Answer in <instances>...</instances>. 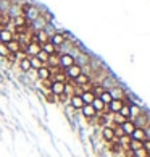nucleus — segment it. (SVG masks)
<instances>
[{"instance_id":"30","label":"nucleus","mask_w":150,"mask_h":157,"mask_svg":"<svg viewBox=\"0 0 150 157\" xmlns=\"http://www.w3.org/2000/svg\"><path fill=\"white\" fill-rule=\"evenodd\" d=\"M95 118H97V123L102 125V128L107 126V115H97Z\"/></svg>"},{"instance_id":"9","label":"nucleus","mask_w":150,"mask_h":157,"mask_svg":"<svg viewBox=\"0 0 150 157\" xmlns=\"http://www.w3.org/2000/svg\"><path fill=\"white\" fill-rule=\"evenodd\" d=\"M136 126H137V123L134 120H126L123 125H121V128H123V131H124V135H128V136H131L132 135V131L136 130Z\"/></svg>"},{"instance_id":"22","label":"nucleus","mask_w":150,"mask_h":157,"mask_svg":"<svg viewBox=\"0 0 150 157\" xmlns=\"http://www.w3.org/2000/svg\"><path fill=\"white\" fill-rule=\"evenodd\" d=\"M27 59H29V63H31V70H39L45 65V63H42L37 57H27Z\"/></svg>"},{"instance_id":"3","label":"nucleus","mask_w":150,"mask_h":157,"mask_svg":"<svg viewBox=\"0 0 150 157\" xmlns=\"http://www.w3.org/2000/svg\"><path fill=\"white\" fill-rule=\"evenodd\" d=\"M65 86H66V83H63V81H52V84H50V92L53 96H57V97H60V96H63L65 94Z\"/></svg>"},{"instance_id":"31","label":"nucleus","mask_w":150,"mask_h":157,"mask_svg":"<svg viewBox=\"0 0 150 157\" xmlns=\"http://www.w3.org/2000/svg\"><path fill=\"white\" fill-rule=\"evenodd\" d=\"M113 131H115V138L124 136V131H123V128H121V126H115V128H113Z\"/></svg>"},{"instance_id":"15","label":"nucleus","mask_w":150,"mask_h":157,"mask_svg":"<svg viewBox=\"0 0 150 157\" xmlns=\"http://www.w3.org/2000/svg\"><path fill=\"white\" fill-rule=\"evenodd\" d=\"M102 136L103 139H107V141H113L115 139V131H113V128L112 126H103L102 128Z\"/></svg>"},{"instance_id":"27","label":"nucleus","mask_w":150,"mask_h":157,"mask_svg":"<svg viewBox=\"0 0 150 157\" xmlns=\"http://www.w3.org/2000/svg\"><path fill=\"white\" fill-rule=\"evenodd\" d=\"M10 54V50L7 47V44H3V42H0V57H3V59H7Z\"/></svg>"},{"instance_id":"4","label":"nucleus","mask_w":150,"mask_h":157,"mask_svg":"<svg viewBox=\"0 0 150 157\" xmlns=\"http://www.w3.org/2000/svg\"><path fill=\"white\" fill-rule=\"evenodd\" d=\"M40 50H42L40 44H37L36 40H31V42L24 47V54H26V57H36Z\"/></svg>"},{"instance_id":"8","label":"nucleus","mask_w":150,"mask_h":157,"mask_svg":"<svg viewBox=\"0 0 150 157\" xmlns=\"http://www.w3.org/2000/svg\"><path fill=\"white\" fill-rule=\"evenodd\" d=\"M131 139H136V141H145L147 139V131L145 128H141V126H136V130L132 131Z\"/></svg>"},{"instance_id":"6","label":"nucleus","mask_w":150,"mask_h":157,"mask_svg":"<svg viewBox=\"0 0 150 157\" xmlns=\"http://www.w3.org/2000/svg\"><path fill=\"white\" fill-rule=\"evenodd\" d=\"M123 105H124V104H123V99H119V97H118V99H116V97H113V101L107 105V109L110 110V113H118Z\"/></svg>"},{"instance_id":"34","label":"nucleus","mask_w":150,"mask_h":157,"mask_svg":"<svg viewBox=\"0 0 150 157\" xmlns=\"http://www.w3.org/2000/svg\"><path fill=\"white\" fill-rule=\"evenodd\" d=\"M142 149H145L147 152L150 154V139H145V141H142Z\"/></svg>"},{"instance_id":"26","label":"nucleus","mask_w":150,"mask_h":157,"mask_svg":"<svg viewBox=\"0 0 150 157\" xmlns=\"http://www.w3.org/2000/svg\"><path fill=\"white\" fill-rule=\"evenodd\" d=\"M113 121L116 123V126H121L126 121V118L123 117V115H119V113H113Z\"/></svg>"},{"instance_id":"11","label":"nucleus","mask_w":150,"mask_h":157,"mask_svg":"<svg viewBox=\"0 0 150 157\" xmlns=\"http://www.w3.org/2000/svg\"><path fill=\"white\" fill-rule=\"evenodd\" d=\"M15 39V34L11 33L10 29H7V28H5V29H2L0 31V42H3V44H8L10 40H13Z\"/></svg>"},{"instance_id":"21","label":"nucleus","mask_w":150,"mask_h":157,"mask_svg":"<svg viewBox=\"0 0 150 157\" xmlns=\"http://www.w3.org/2000/svg\"><path fill=\"white\" fill-rule=\"evenodd\" d=\"M40 47H42V50H44L47 55H53V54H57V47H55L53 44H50V42H45V44L40 45Z\"/></svg>"},{"instance_id":"18","label":"nucleus","mask_w":150,"mask_h":157,"mask_svg":"<svg viewBox=\"0 0 150 157\" xmlns=\"http://www.w3.org/2000/svg\"><path fill=\"white\" fill-rule=\"evenodd\" d=\"M81 99H82V102L84 104H92V101H94V97H95V94H94V91H82L81 92Z\"/></svg>"},{"instance_id":"32","label":"nucleus","mask_w":150,"mask_h":157,"mask_svg":"<svg viewBox=\"0 0 150 157\" xmlns=\"http://www.w3.org/2000/svg\"><path fill=\"white\" fill-rule=\"evenodd\" d=\"M47 63H50V65H57V67H58V57H57V54H53V55H50L49 57V62Z\"/></svg>"},{"instance_id":"12","label":"nucleus","mask_w":150,"mask_h":157,"mask_svg":"<svg viewBox=\"0 0 150 157\" xmlns=\"http://www.w3.org/2000/svg\"><path fill=\"white\" fill-rule=\"evenodd\" d=\"M36 71H37V76H39V79H40V81L50 79V75H52V71H50V68H49L47 65H44L42 68L36 70Z\"/></svg>"},{"instance_id":"10","label":"nucleus","mask_w":150,"mask_h":157,"mask_svg":"<svg viewBox=\"0 0 150 157\" xmlns=\"http://www.w3.org/2000/svg\"><path fill=\"white\" fill-rule=\"evenodd\" d=\"M81 112H82V115L86 118H95L97 117V112L94 110V107H92L90 104H84L82 109H81Z\"/></svg>"},{"instance_id":"20","label":"nucleus","mask_w":150,"mask_h":157,"mask_svg":"<svg viewBox=\"0 0 150 157\" xmlns=\"http://www.w3.org/2000/svg\"><path fill=\"white\" fill-rule=\"evenodd\" d=\"M74 83H76L78 86H86V84L90 83V76H89V75H86V73H81L79 76L74 79Z\"/></svg>"},{"instance_id":"14","label":"nucleus","mask_w":150,"mask_h":157,"mask_svg":"<svg viewBox=\"0 0 150 157\" xmlns=\"http://www.w3.org/2000/svg\"><path fill=\"white\" fill-rule=\"evenodd\" d=\"M7 47H8V50H10V54H18L20 50H23V49H21V42H20L18 39L10 40V42L7 44Z\"/></svg>"},{"instance_id":"17","label":"nucleus","mask_w":150,"mask_h":157,"mask_svg":"<svg viewBox=\"0 0 150 157\" xmlns=\"http://www.w3.org/2000/svg\"><path fill=\"white\" fill-rule=\"evenodd\" d=\"M90 105L94 107V110H95L97 113H99V112H103V110L107 109V105H105V104H103V102L100 101V97H97V96L94 97V101H92Z\"/></svg>"},{"instance_id":"13","label":"nucleus","mask_w":150,"mask_h":157,"mask_svg":"<svg viewBox=\"0 0 150 157\" xmlns=\"http://www.w3.org/2000/svg\"><path fill=\"white\" fill-rule=\"evenodd\" d=\"M70 105L74 109V110H81L84 105V102H82V99H81L79 94H74L71 99H70Z\"/></svg>"},{"instance_id":"35","label":"nucleus","mask_w":150,"mask_h":157,"mask_svg":"<svg viewBox=\"0 0 150 157\" xmlns=\"http://www.w3.org/2000/svg\"><path fill=\"white\" fill-rule=\"evenodd\" d=\"M47 101L49 102H55L57 101V96H53L52 92H49V94H47Z\"/></svg>"},{"instance_id":"7","label":"nucleus","mask_w":150,"mask_h":157,"mask_svg":"<svg viewBox=\"0 0 150 157\" xmlns=\"http://www.w3.org/2000/svg\"><path fill=\"white\" fill-rule=\"evenodd\" d=\"M65 40H66V37H65V34H63V33H55V34H52V36H50L49 42L53 44L55 47H60V45L65 44Z\"/></svg>"},{"instance_id":"2","label":"nucleus","mask_w":150,"mask_h":157,"mask_svg":"<svg viewBox=\"0 0 150 157\" xmlns=\"http://www.w3.org/2000/svg\"><path fill=\"white\" fill-rule=\"evenodd\" d=\"M76 63V60H74V57L71 54H61L58 57V67L63 68V70H66L68 67H71Z\"/></svg>"},{"instance_id":"33","label":"nucleus","mask_w":150,"mask_h":157,"mask_svg":"<svg viewBox=\"0 0 150 157\" xmlns=\"http://www.w3.org/2000/svg\"><path fill=\"white\" fill-rule=\"evenodd\" d=\"M129 141H131V136H128V135H124V136H121L119 138V144H126V146H128V144H129Z\"/></svg>"},{"instance_id":"36","label":"nucleus","mask_w":150,"mask_h":157,"mask_svg":"<svg viewBox=\"0 0 150 157\" xmlns=\"http://www.w3.org/2000/svg\"><path fill=\"white\" fill-rule=\"evenodd\" d=\"M103 91H105V88H102V86H97V88H95V92H97V94H99V96L102 94Z\"/></svg>"},{"instance_id":"23","label":"nucleus","mask_w":150,"mask_h":157,"mask_svg":"<svg viewBox=\"0 0 150 157\" xmlns=\"http://www.w3.org/2000/svg\"><path fill=\"white\" fill-rule=\"evenodd\" d=\"M128 147H129L131 152H134V151H137V149H142V141H136V139H131L129 144H128Z\"/></svg>"},{"instance_id":"5","label":"nucleus","mask_w":150,"mask_h":157,"mask_svg":"<svg viewBox=\"0 0 150 157\" xmlns=\"http://www.w3.org/2000/svg\"><path fill=\"white\" fill-rule=\"evenodd\" d=\"M49 39H50V36H49V33L45 31V29H39L36 34L32 36V40H36L37 44H45V42H49Z\"/></svg>"},{"instance_id":"16","label":"nucleus","mask_w":150,"mask_h":157,"mask_svg":"<svg viewBox=\"0 0 150 157\" xmlns=\"http://www.w3.org/2000/svg\"><path fill=\"white\" fill-rule=\"evenodd\" d=\"M129 112H131V120L132 118H139L141 117V112H142V109L139 104H136V102H132L131 105H129Z\"/></svg>"},{"instance_id":"38","label":"nucleus","mask_w":150,"mask_h":157,"mask_svg":"<svg viewBox=\"0 0 150 157\" xmlns=\"http://www.w3.org/2000/svg\"><path fill=\"white\" fill-rule=\"evenodd\" d=\"M148 157H150V155H148Z\"/></svg>"},{"instance_id":"25","label":"nucleus","mask_w":150,"mask_h":157,"mask_svg":"<svg viewBox=\"0 0 150 157\" xmlns=\"http://www.w3.org/2000/svg\"><path fill=\"white\" fill-rule=\"evenodd\" d=\"M119 115H123V117L126 118V120H131V112H129V105H123L121 107V110L118 112Z\"/></svg>"},{"instance_id":"1","label":"nucleus","mask_w":150,"mask_h":157,"mask_svg":"<svg viewBox=\"0 0 150 157\" xmlns=\"http://www.w3.org/2000/svg\"><path fill=\"white\" fill-rule=\"evenodd\" d=\"M82 73V67L81 65H78V63H74V65H71V67H68L66 70H65V76L68 78V79H71V81H74L79 75Z\"/></svg>"},{"instance_id":"19","label":"nucleus","mask_w":150,"mask_h":157,"mask_svg":"<svg viewBox=\"0 0 150 157\" xmlns=\"http://www.w3.org/2000/svg\"><path fill=\"white\" fill-rule=\"evenodd\" d=\"M97 97H100V101L105 104V105H108V104L113 101V94H112V91H108V89H105L100 96H97Z\"/></svg>"},{"instance_id":"24","label":"nucleus","mask_w":150,"mask_h":157,"mask_svg":"<svg viewBox=\"0 0 150 157\" xmlns=\"http://www.w3.org/2000/svg\"><path fill=\"white\" fill-rule=\"evenodd\" d=\"M20 68L23 70V71H29L31 70V63H29V59H27V57L20 60Z\"/></svg>"},{"instance_id":"29","label":"nucleus","mask_w":150,"mask_h":157,"mask_svg":"<svg viewBox=\"0 0 150 157\" xmlns=\"http://www.w3.org/2000/svg\"><path fill=\"white\" fill-rule=\"evenodd\" d=\"M132 155H136V157H148V152L145 149H137L132 152Z\"/></svg>"},{"instance_id":"37","label":"nucleus","mask_w":150,"mask_h":157,"mask_svg":"<svg viewBox=\"0 0 150 157\" xmlns=\"http://www.w3.org/2000/svg\"><path fill=\"white\" fill-rule=\"evenodd\" d=\"M131 157H136V155H131Z\"/></svg>"},{"instance_id":"28","label":"nucleus","mask_w":150,"mask_h":157,"mask_svg":"<svg viewBox=\"0 0 150 157\" xmlns=\"http://www.w3.org/2000/svg\"><path fill=\"white\" fill-rule=\"evenodd\" d=\"M36 57H37V59H39L40 62H42V63H45V65H47V62H49V57H50V55H47L44 50H40V52H39V54H37Z\"/></svg>"}]
</instances>
